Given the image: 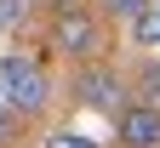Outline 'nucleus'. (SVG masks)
<instances>
[{"label":"nucleus","mask_w":160,"mask_h":148,"mask_svg":"<svg viewBox=\"0 0 160 148\" xmlns=\"http://www.w3.org/2000/svg\"><path fill=\"white\" fill-rule=\"evenodd\" d=\"M0 34H6V23H0Z\"/></svg>","instance_id":"f8f14e48"},{"label":"nucleus","mask_w":160,"mask_h":148,"mask_svg":"<svg viewBox=\"0 0 160 148\" xmlns=\"http://www.w3.org/2000/svg\"><path fill=\"white\" fill-rule=\"evenodd\" d=\"M92 6H97V12H103V17H109V23H132V17H137V12H143V6H149V0H92Z\"/></svg>","instance_id":"0eeeda50"},{"label":"nucleus","mask_w":160,"mask_h":148,"mask_svg":"<svg viewBox=\"0 0 160 148\" xmlns=\"http://www.w3.org/2000/svg\"><path fill=\"white\" fill-rule=\"evenodd\" d=\"M132 97H143V103H154V108H160V63H149V69L137 74V86H132Z\"/></svg>","instance_id":"1a4fd4ad"},{"label":"nucleus","mask_w":160,"mask_h":148,"mask_svg":"<svg viewBox=\"0 0 160 148\" xmlns=\"http://www.w3.org/2000/svg\"><path fill=\"white\" fill-rule=\"evenodd\" d=\"M23 120H29V114H17L12 103L0 97V148H17V142H23Z\"/></svg>","instance_id":"423d86ee"},{"label":"nucleus","mask_w":160,"mask_h":148,"mask_svg":"<svg viewBox=\"0 0 160 148\" xmlns=\"http://www.w3.org/2000/svg\"><path fill=\"white\" fill-rule=\"evenodd\" d=\"M109 17L86 6V0H63V6H52V23H46V46L69 63H92L109 51V34H103Z\"/></svg>","instance_id":"f257e3e1"},{"label":"nucleus","mask_w":160,"mask_h":148,"mask_svg":"<svg viewBox=\"0 0 160 148\" xmlns=\"http://www.w3.org/2000/svg\"><path fill=\"white\" fill-rule=\"evenodd\" d=\"M114 142L120 148H160V108L143 103V97H132L114 114Z\"/></svg>","instance_id":"20e7f679"},{"label":"nucleus","mask_w":160,"mask_h":148,"mask_svg":"<svg viewBox=\"0 0 160 148\" xmlns=\"http://www.w3.org/2000/svg\"><path fill=\"white\" fill-rule=\"evenodd\" d=\"M46 148H103V142H92L86 131H52V137H46Z\"/></svg>","instance_id":"9d476101"},{"label":"nucleus","mask_w":160,"mask_h":148,"mask_svg":"<svg viewBox=\"0 0 160 148\" xmlns=\"http://www.w3.org/2000/svg\"><path fill=\"white\" fill-rule=\"evenodd\" d=\"M46 6H63V0H46Z\"/></svg>","instance_id":"9b49d317"},{"label":"nucleus","mask_w":160,"mask_h":148,"mask_svg":"<svg viewBox=\"0 0 160 148\" xmlns=\"http://www.w3.org/2000/svg\"><path fill=\"white\" fill-rule=\"evenodd\" d=\"M0 97H6L17 114L40 120L52 108V69L40 57H29V51H6L0 57Z\"/></svg>","instance_id":"f03ea898"},{"label":"nucleus","mask_w":160,"mask_h":148,"mask_svg":"<svg viewBox=\"0 0 160 148\" xmlns=\"http://www.w3.org/2000/svg\"><path fill=\"white\" fill-rule=\"evenodd\" d=\"M126 29H132V46H137V51H160V0H149Z\"/></svg>","instance_id":"39448f33"},{"label":"nucleus","mask_w":160,"mask_h":148,"mask_svg":"<svg viewBox=\"0 0 160 148\" xmlns=\"http://www.w3.org/2000/svg\"><path fill=\"white\" fill-rule=\"evenodd\" d=\"M34 6H40V0H0V23H6V34L23 29L29 17H34Z\"/></svg>","instance_id":"6e6552de"},{"label":"nucleus","mask_w":160,"mask_h":148,"mask_svg":"<svg viewBox=\"0 0 160 148\" xmlns=\"http://www.w3.org/2000/svg\"><path fill=\"white\" fill-rule=\"evenodd\" d=\"M74 103L92 108V114H109V120H114V114L132 103V86L109 69L103 57H92V63H74Z\"/></svg>","instance_id":"7ed1b4c3"}]
</instances>
